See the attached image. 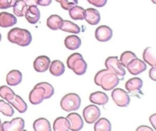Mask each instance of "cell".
<instances>
[{
    "instance_id": "obj_1",
    "label": "cell",
    "mask_w": 156,
    "mask_h": 131,
    "mask_svg": "<svg viewBox=\"0 0 156 131\" xmlns=\"http://www.w3.org/2000/svg\"><path fill=\"white\" fill-rule=\"evenodd\" d=\"M0 96L12 105L20 113H24L27 109V105L18 95L15 94L13 91L7 85L0 87Z\"/></svg>"
},
{
    "instance_id": "obj_2",
    "label": "cell",
    "mask_w": 156,
    "mask_h": 131,
    "mask_svg": "<svg viewBox=\"0 0 156 131\" xmlns=\"http://www.w3.org/2000/svg\"><path fill=\"white\" fill-rule=\"evenodd\" d=\"M7 39L12 43L21 46H27L30 44L32 37L29 30L19 27H14L9 31Z\"/></svg>"
},
{
    "instance_id": "obj_3",
    "label": "cell",
    "mask_w": 156,
    "mask_h": 131,
    "mask_svg": "<svg viewBox=\"0 0 156 131\" xmlns=\"http://www.w3.org/2000/svg\"><path fill=\"white\" fill-rule=\"evenodd\" d=\"M66 64L69 69L79 76L85 74L87 69L86 62L83 58L82 55L78 52H74L70 55L67 58Z\"/></svg>"
},
{
    "instance_id": "obj_4",
    "label": "cell",
    "mask_w": 156,
    "mask_h": 131,
    "mask_svg": "<svg viewBox=\"0 0 156 131\" xmlns=\"http://www.w3.org/2000/svg\"><path fill=\"white\" fill-rule=\"evenodd\" d=\"M81 104V99L76 93H70L65 94L60 101L62 108L66 112H71L78 110Z\"/></svg>"
},
{
    "instance_id": "obj_5",
    "label": "cell",
    "mask_w": 156,
    "mask_h": 131,
    "mask_svg": "<svg viewBox=\"0 0 156 131\" xmlns=\"http://www.w3.org/2000/svg\"><path fill=\"white\" fill-rule=\"evenodd\" d=\"M105 66L109 71L115 73L119 77V80H124L126 71L121 65L118 57H108L105 60Z\"/></svg>"
},
{
    "instance_id": "obj_6",
    "label": "cell",
    "mask_w": 156,
    "mask_h": 131,
    "mask_svg": "<svg viewBox=\"0 0 156 131\" xmlns=\"http://www.w3.org/2000/svg\"><path fill=\"white\" fill-rule=\"evenodd\" d=\"M119 82V77L114 73L108 71L101 77L100 86L105 91H110L116 87Z\"/></svg>"
},
{
    "instance_id": "obj_7",
    "label": "cell",
    "mask_w": 156,
    "mask_h": 131,
    "mask_svg": "<svg viewBox=\"0 0 156 131\" xmlns=\"http://www.w3.org/2000/svg\"><path fill=\"white\" fill-rule=\"evenodd\" d=\"M111 96L114 102L119 107H127L129 105L130 99L128 93L121 88H115L112 91Z\"/></svg>"
},
{
    "instance_id": "obj_8",
    "label": "cell",
    "mask_w": 156,
    "mask_h": 131,
    "mask_svg": "<svg viewBox=\"0 0 156 131\" xmlns=\"http://www.w3.org/2000/svg\"><path fill=\"white\" fill-rule=\"evenodd\" d=\"M83 116L88 124L95 122L101 115L99 108L94 105H89L85 107L83 110Z\"/></svg>"
},
{
    "instance_id": "obj_9",
    "label": "cell",
    "mask_w": 156,
    "mask_h": 131,
    "mask_svg": "<svg viewBox=\"0 0 156 131\" xmlns=\"http://www.w3.org/2000/svg\"><path fill=\"white\" fill-rule=\"evenodd\" d=\"M143 82L141 79L139 77H133L129 79L125 83V88L129 91V93L131 96H135L138 97V93L143 94L141 91V88L143 87Z\"/></svg>"
},
{
    "instance_id": "obj_10",
    "label": "cell",
    "mask_w": 156,
    "mask_h": 131,
    "mask_svg": "<svg viewBox=\"0 0 156 131\" xmlns=\"http://www.w3.org/2000/svg\"><path fill=\"white\" fill-rule=\"evenodd\" d=\"M126 68L131 74L136 76L144 71L147 68V66L143 60L136 57L128 63Z\"/></svg>"
},
{
    "instance_id": "obj_11",
    "label": "cell",
    "mask_w": 156,
    "mask_h": 131,
    "mask_svg": "<svg viewBox=\"0 0 156 131\" xmlns=\"http://www.w3.org/2000/svg\"><path fill=\"white\" fill-rule=\"evenodd\" d=\"M2 127L3 131H21L24 129V121L20 117L15 118L10 121H4Z\"/></svg>"
},
{
    "instance_id": "obj_12",
    "label": "cell",
    "mask_w": 156,
    "mask_h": 131,
    "mask_svg": "<svg viewBox=\"0 0 156 131\" xmlns=\"http://www.w3.org/2000/svg\"><path fill=\"white\" fill-rule=\"evenodd\" d=\"M113 36L112 29L105 25L98 27L95 30L96 38L101 42H105L110 40Z\"/></svg>"
},
{
    "instance_id": "obj_13",
    "label": "cell",
    "mask_w": 156,
    "mask_h": 131,
    "mask_svg": "<svg viewBox=\"0 0 156 131\" xmlns=\"http://www.w3.org/2000/svg\"><path fill=\"white\" fill-rule=\"evenodd\" d=\"M45 90L39 86H35L29 95V100L33 105L40 104L44 99Z\"/></svg>"
},
{
    "instance_id": "obj_14",
    "label": "cell",
    "mask_w": 156,
    "mask_h": 131,
    "mask_svg": "<svg viewBox=\"0 0 156 131\" xmlns=\"http://www.w3.org/2000/svg\"><path fill=\"white\" fill-rule=\"evenodd\" d=\"M51 63L50 58L46 55L37 57L34 62V69L38 73H43L49 69Z\"/></svg>"
},
{
    "instance_id": "obj_15",
    "label": "cell",
    "mask_w": 156,
    "mask_h": 131,
    "mask_svg": "<svg viewBox=\"0 0 156 131\" xmlns=\"http://www.w3.org/2000/svg\"><path fill=\"white\" fill-rule=\"evenodd\" d=\"M66 118L69 121L71 130H80L83 127V119L78 113H71L67 115Z\"/></svg>"
},
{
    "instance_id": "obj_16",
    "label": "cell",
    "mask_w": 156,
    "mask_h": 131,
    "mask_svg": "<svg viewBox=\"0 0 156 131\" xmlns=\"http://www.w3.org/2000/svg\"><path fill=\"white\" fill-rule=\"evenodd\" d=\"M84 19L91 25L98 24L101 20L99 11L93 8H88L84 11Z\"/></svg>"
},
{
    "instance_id": "obj_17",
    "label": "cell",
    "mask_w": 156,
    "mask_h": 131,
    "mask_svg": "<svg viewBox=\"0 0 156 131\" xmlns=\"http://www.w3.org/2000/svg\"><path fill=\"white\" fill-rule=\"evenodd\" d=\"M26 20L30 24H36L40 18V12L36 5H30L24 15Z\"/></svg>"
},
{
    "instance_id": "obj_18",
    "label": "cell",
    "mask_w": 156,
    "mask_h": 131,
    "mask_svg": "<svg viewBox=\"0 0 156 131\" xmlns=\"http://www.w3.org/2000/svg\"><path fill=\"white\" fill-rule=\"evenodd\" d=\"M17 23V19L12 13L2 12L0 13V27H9L14 26Z\"/></svg>"
},
{
    "instance_id": "obj_19",
    "label": "cell",
    "mask_w": 156,
    "mask_h": 131,
    "mask_svg": "<svg viewBox=\"0 0 156 131\" xmlns=\"http://www.w3.org/2000/svg\"><path fill=\"white\" fill-rule=\"evenodd\" d=\"M23 79L21 73L17 69H13L6 76V82L10 86H16L20 84Z\"/></svg>"
},
{
    "instance_id": "obj_20",
    "label": "cell",
    "mask_w": 156,
    "mask_h": 131,
    "mask_svg": "<svg viewBox=\"0 0 156 131\" xmlns=\"http://www.w3.org/2000/svg\"><path fill=\"white\" fill-rule=\"evenodd\" d=\"M90 101L93 104L104 105L108 101V96L102 91H96L91 93L89 97Z\"/></svg>"
},
{
    "instance_id": "obj_21",
    "label": "cell",
    "mask_w": 156,
    "mask_h": 131,
    "mask_svg": "<svg viewBox=\"0 0 156 131\" xmlns=\"http://www.w3.org/2000/svg\"><path fill=\"white\" fill-rule=\"evenodd\" d=\"M54 131H68L70 130V123L66 118H57L53 123Z\"/></svg>"
},
{
    "instance_id": "obj_22",
    "label": "cell",
    "mask_w": 156,
    "mask_h": 131,
    "mask_svg": "<svg viewBox=\"0 0 156 131\" xmlns=\"http://www.w3.org/2000/svg\"><path fill=\"white\" fill-rule=\"evenodd\" d=\"M66 48L69 50H76L81 45L80 38L75 35L67 36L64 41Z\"/></svg>"
},
{
    "instance_id": "obj_23",
    "label": "cell",
    "mask_w": 156,
    "mask_h": 131,
    "mask_svg": "<svg viewBox=\"0 0 156 131\" xmlns=\"http://www.w3.org/2000/svg\"><path fill=\"white\" fill-rule=\"evenodd\" d=\"M65 70L63 63L58 60H53L50 63L49 72L54 76H60L62 75Z\"/></svg>"
},
{
    "instance_id": "obj_24",
    "label": "cell",
    "mask_w": 156,
    "mask_h": 131,
    "mask_svg": "<svg viewBox=\"0 0 156 131\" xmlns=\"http://www.w3.org/2000/svg\"><path fill=\"white\" fill-rule=\"evenodd\" d=\"M143 58L144 61L151 66H155L156 58L155 51L152 47L146 48L143 53Z\"/></svg>"
},
{
    "instance_id": "obj_25",
    "label": "cell",
    "mask_w": 156,
    "mask_h": 131,
    "mask_svg": "<svg viewBox=\"0 0 156 131\" xmlns=\"http://www.w3.org/2000/svg\"><path fill=\"white\" fill-rule=\"evenodd\" d=\"M63 23V19L57 15H52L47 19V26L53 30L60 29Z\"/></svg>"
},
{
    "instance_id": "obj_26",
    "label": "cell",
    "mask_w": 156,
    "mask_h": 131,
    "mask_svg": "<svg viewBox=\"0 0 156 131\" xmlns=\"http://www.w3.org/2000/svg\"><path fill=\"white\" fill-rule=\"evenodd\" d=\"M33 128L35 131H51V124L49 121L44 118L36 119L33 123Z\"/></svg>"
},
{
    "instance_id": "obj_27",
    "label": "cell",
    "mask_w": 156,
    "mask_h": 131,
    "mask_svg": "<svg viewBox=\"0 0 156 131\" xmlns=\"http://www.w3.org/2000/svg\"><path fill=\"white\" fill-rule=\"evenodd\" d=\"M27 8L28 5L23 0H17L13 6V12L16 16L21 17L24 16Z\"/></svg>"
},
{
    "instance_id": "obj_28",
    "label": "cell",
    "mask_w": 156,
    "mask_h": 131,
    "mask_svg": "<svg viewBox=\"0 0 156 131\" xmlns=\"http://www.w3.org/2000/svg\"><path fill=\"white\" fill-rule=\"evenodd\" d=\"M60 30L75 34H79L80 32V28L78 26V25L69 20H63V23Z\"/></svg>"
},
{
    "instance_id": "obj_29",
    "label": "cell",
    "mask_w": 156,
    "mask_h": 131,
    "mask_svg": "<svg viewBox=\"0 0 156 131\" xmlns=\"http://www.w3.org/2000/svg\"><path fill=\"white\" fill-rule=\"evenodd\" d=\"M94 130L95 131H110L112 130V124L107 119L101 118L95 122Z\"/></svg>"
},
{
    "instance_id": "obj_30",
    "label": "cell",
    "mask_w": 156,
    "mask_h": 131,
    "mask_svg": "<svg viewBox=\"0 0 156 131\" xmlns=\"http://www.w3.org/2000/svg\"><path fill=\"white\" fill-rule=\"evenodd\" d=\"M85 9L78 5L74 6L69 10V15L74 20H83L84 19Z\"/></svg>"
},
{
    "instance_id": "obj_31",
    "label": "cell",
    "mask_w": 156,
    "mask_h": 131,
    "mask_svg": "<svg viewBox=\"0 0 156 131\" xmlns=\"http://www.w3.org/2000/svg\"><path fill=\"white\" fill-rule=\"evenodd\" d=\"M0 112L4 115L11 117L14 114V110L12 107L3 100H0Z\"/></svg>"
},
{
    "instance_id": "obj_32",
    "label": "cell",
    "mask_w": 156,
    "mask_h": 131,
    "mask_svg": "<svg viewBox=\"0 0 156 131\" xmlns=\"http://www.w3.org/2000/svg\"><path fill=\"white\" fill-rule=\"evenodd\" d=\"M136 55L132 52V51H127L124 52L123 53H122V54L120 56V63L121 65L124 66V67H126L128 63L132 60L133 58H136Z\"/></svg>"
},
{
    "instance_id": "obj_33",
    "label": "cell",
    "mask_w": 156,
    "mask_h": 131,
    "mask_svg": "<svg viewBox=\"0 0 156 131\" xmlns=\"http://www.w3.org/2000/svg\"><path fill=\"white\" fill-rule=\"evenodd\" d=\"M35 86L41 87L45 90L44 99L50 98L51 97H52V96L54 93V89L53 87L50 83H49L48 82H40V83H38L37 85H35Z\"/></svg>"
},
{
    "instance_id": "obj_34",
    "label": "cell",
    "mask_w": 156,
    "mask_h": 131,
    "mask_svg": "<svg viewBox=\"0 0 156 131\" xmlns=\"http://www.w3.org/2000/svg\"><path fill=\"white\" fill-rule=\"evenodd\" d=\"M61 7L66 10H69L70 9L76 6L78 4V0H60Z\"/></svg>"
},
{
    "instance_id": "obj_35",
    "label": "cell",
    "mask_w": 156,
    "mask_h": 131,
    "mask_svg": "<svg viewBox=\"0 0 156 131\" xmlns=\"http://www.w3.org/2000/svg\"><path fill=\"white\" fill-rule=\"evenodd\" d=\"M16 0H0V9H7L12 7Z\"/></svg>"
},
{
    "instance_id": "obj_36",
    "label": "cell",
    "mask_w": 156,
    "mask_h": 131,
    "mask_svg": "<svg viewBox=\"0 0 156 131\" xmlns=\"http://www.w3.org/2000/svg\"><path fill=\"white\" fill-rule=\"evenodd\" d=\"M109 71L107 69H102L99 71H98L95 76H94V83H96V85H98V86H100V81H101V77L102 76L106 73L108 72Z\"/></svg>"
},
{
    "instance_id": "obj_37",
    "label": "cell",
    "mask_w": 156,
    "mask_h": 131,
    "mask_svg": "<svg viewBox=\"0 0 156 131\" xmlns=\"http://www.w3.org/2000/svg\"><path fill=\"white\" fill-rule=\"evenodd\" d=\"M87 1L95 7H102L106 4L107 0H87Z\"/></svg>"
},
{
    "instance_id": "obj_38",
    "label": "cell",
    "mask_w": 156,
    "mask_h": 131,
    "mask_svg": "<svg viewBox=\"0 0 156 131\" xmlns=\"http://www.w3.org/2000/svg\"><path fill=\"white\" fill-rule=\"evenodd\" d=\"M156 67L155 66H152V68L150 69L149 72V76L151 79L155 81L156 80Z\"/></svg>"
},
{
    "instance_id": "obj_39",
    "label": "cell",
    "mask_w": 156,
    "mask_h": 131,
    "mask_svg": "<svg viewBox=\"0 0 156 131\" xmlns=\"http://www.w3.org/2000/svg\"><path fill=\"white\" fill-rule=\"evenodd\" d=\"M52 2V0H38V4L41 6H48Z\"/></svg>"
},
{
    "instance_id": "obj_40",
    "label": "cell",
    "mask_w": 156,
    "mask_h": 131,
    "mask_svg": "<svg viewBox=\"0 0 156 131\" xmlns=\"http://www.w3.org/2000/svg\"><path fill=\"white\" fill-rule=\"evenodd\" d=\"M149 121L151 123V124L152 125V126L154 127V129H156V114L154 113L152 115H151L150 117H149Z\"/></svg>"
},
{
    "instance_id": "obj_41",
    "label": "cell",
    "mask_w": 156,
    "mask_h": 131,
    "mask_svg": "<svg viewBox=\"0 0 156 131\" xmlns=\"http://www.w3.org/2000/svg\"><path fill=\"white\" fill-rule=\"evenodd\" d=\"M25 3L28 5H36L37 6L38 4V0H23Z\"/></svg>"
},
{
    "instance_id": "obj_42",
    "label": "cell",
    "mask_w": 156,
    "mask_h": 131,
    "mask_svg": "<svg viewBox=\"0 0 156 131\" xmlns=\"http://www.w3.org/2000/svg\"><path fill=\"white\" fill-rule=\"evenodd\" d=\"M136 130L137 131H140V130H143V131H146V130H150V131H152L153 130L149 127V126H139L136 129Z\"/></svg>"
},
{
    "instance_id": "obj_43",
    "label": "cell",
    "mask_w": 156,
    "mask_h": 131,
    "mask_svg": "<svg viewBox=\"0 0 156 131\" xmlns=\"http://www.w3.org/2000/svg\"><path fill=\"white\" fill-rule=\"evenodd\" d=\"M0 131H2V123L0 119Z\"/></svg>"
},
{
    "instance_id": "obj_44",
    "label": "cell",
    "mask_w": 156,
    "mask_h": 131,
    "mask_svg": "<svg viewBox=\"0 0 156 131\" xmlns=\"http://www.w3.org/2000/svg\"><path fill=\"white\" fill-rule=\"evenodd\" d=\"M152 1V2L154 3V4H155L156 3V0H151Z\"/></svg>"
},
{
    "instance_id": "obj_45",
    "label": "cell",
    "mask_w": 156,
    "mask_h": 131,
    "mask_svg": "<svg viewBox=\"0 0 156 131\" xmlns=\"http://www.w3.org/2000/svg\"><path fill=\"white\" fill-rule=\"evenodd\" d=\"M1 38H2V36H1V33H0V41H1Z\"/></svg>"
},
{
    "instance_id": "obj_46",
    "label": "cell",
    "mask_w": 156,
    "mask_h": 131,
    "mask_svg": "<svg viewBox=\"0 0 156 131\" xmlns=\"http://www.w3.org/2000/svg\"><path fill=\"white\" fill-rule=\"evenodd\" d=\"M55 1H56L57 2H60V0H55Z\"/></svg>"
}]
</instances>
